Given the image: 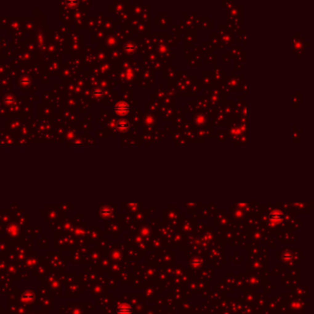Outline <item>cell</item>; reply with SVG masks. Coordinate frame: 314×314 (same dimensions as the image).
Returning a JSON list of instances; mask_svg holds the SVG:
<instances>
[{"label":"cell","mask_w":314,"mask_h":314,"mask_svg":"<svg viewBox=\"0 0 314 314\" xmlns=\"http://www.w3.org/2000/svg\"><path fill=\"white\" fill-rule=\"evenodd\" d=\"M69 5H77V2H69Z\"/></svg>","instance_id":"52a82bcc"},{"label":"cell","mask_w":314,"mask_h":314,"mask_svg":"<svg viewBox=\"0 0 314 314\" xmlns=\"http://www.w3.org/2000/svg\"><path fill=\"white\" fill-rule=\"evenodd\" d=\"M102 95H103V91L99 89H96L93 91V96H95V97H101Z\"/></svg>","instance_id":"5b68a950"},{"label":"cell","mask_w":314,"mask_h":314,"mask_svg":"<svg viewBox=\"0 0 314 314\" xmlns=\"http://www.w3.org/2000/svg\"><path fill=\"white\" fill-rule=\"evenodd\" d=\"M114 111L120 115H124L129 111V105L126 103H119L114 106Z\"/></svg>","instance_id":"6da1fadb"},{"label":"cell","mask_w":314,"mask_h":314,"mask_svg":"<svg viewBox=\"0 0 314 314\" xmlns=\"http://www.w3.org/2000/svg\"><path fill=\"white\" fill-rule=\"evenodd\" d=\"M117 313L118 314H131L132 313V308L127 304H122L117 308Z\"/></svg>","instance_id":"7a4b0ae2"},{"label":"cell","mask_w":314,"mask_h":314,"mask_svg":"<svg viewBox=\"0 0 314 314\" xmlns=\"http://www.w3.org/2000/svg\"><path fill=\"white\" fill-rule=\"evenodd\" d=\"M14 102H15V99H14L12 96H6V97L5 98V103H6V104L11 105L14 103Z\"/></svg>","instance_id":"277c9868"},{"label":"cell","mask_w":314,"mask_h":314,"mask_svg":"<svg viewBox=\"0 0 314 314\" xmlns=\"http://www.w3.org/2000/svg\"><path fill=\"white\" fill-rule=\"evenodd\" d=\"M117 126L121 131H125V130L128 129V123L125 120H121V121L118 122Z\"/></svg>","instance_id":"3957f363"},{"label":"cell","mask_w":314,"mask_h":314,"mask_svg":"<svg viewBox=\"0 0 314 314\" xmlns=\"http://www.w3.org/2000/svg\"><path fill=\"white\" fill-rule=\"evenodd\" d=\"M31 295L30 294V293H28V294H24V296H23V300H31Z\"/></svg>","instance_id":"8992f818"}]
</instances>
